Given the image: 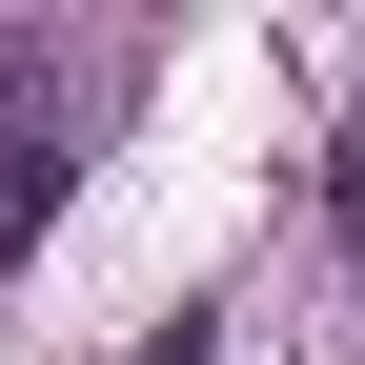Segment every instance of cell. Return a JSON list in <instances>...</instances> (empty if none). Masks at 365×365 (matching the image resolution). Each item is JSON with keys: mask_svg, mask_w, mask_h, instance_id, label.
Listing matches in <instances>:
<instances>
[{"mask_svg": "<svg viewBox=\"0 0 365 365\" xmlns=\"http://www.w3.org/2000/svg\"><path fill=\"white\" fill-rule=\"evenodd\" d=\"M41 203H61V163H41V143H0V264L41 244Z\"/></svg>", "mask_w": 365, "mask_h": 365, "instance_id": "6da1fadb", "label": "cell"}, {"mask_svg": "<svg viewBox=\"0 0 365 365\" xmlns=\"http://www.w3.org/2000/svg\"><path fill=\"white\" fill-rule=\"evenodd\" d=\"M345 264H365V182H345Z\"/></svg>", "mask_w": 365, "mask_h": 365, "instance_id": "3957f363", "label": "cell"}, {"mask_svg": "<svg viewBox=\"0 0 365 365\" xmlns=\"http://www.w3.org/2000/svg\"><path fill=\"white\" fill-rule=\"evenodd\" d=\"M143 365H203V325H163V345H143Z\"/></svg>", "mask_w": 365, "mask_h": 365, "instance_id": "7a4b0ae2", "label": "cell"}]
</instances>
